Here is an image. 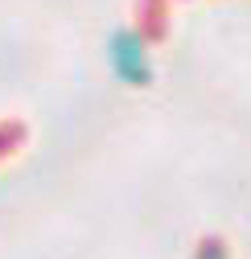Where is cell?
Segmentation results:
<instances>
[{
    "instance_id": "obj_1",
    "label": "cell",
    "mask_w": 251,
    "mask_h": 259,
    "mask_svg": "<svg viewBox=\"0 0 251 259\" xmlns=\"http://www.w3.org/2000/svg\"><path fill=\"white\" fill-rule=\"evenodd\" d=\"M107 66L123 87H148L152 82V62H148V46L144 33L132 25H119L111 29L107 37Z\"/></svg>"
},
{
    "instance_id": "obj_2",
    "label": "cell",
    "mask_w": 251,
    "mask_h": 259,
    "mask_svg": "<svg viewBox=\"0 0 251 259\" xmlns=\"http://www.w3.org/2000/svg\"><path fill=\"white\" fill-rule=\"evenodd\" d=\"M194 259H231V251H227V243H223V239H202Z\"/></svg>"
}]
</instances>
